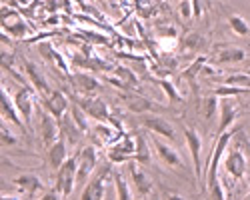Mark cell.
I'll use <instances>...</instances> for the list:
<instances>
[{
	"mask_svg": "<svg viewBox=\"0 0 250 200\" xmlns=\"http://www.w3.org/2000/svg\"><path fill=\"white\" fill-rule=\"evenodd\" d=\"M242 130V126L238 128H228L224 130L222 134L216 136V142L212 146V154L208 156L206 160V168H204V182H206V190H208V196L210 198H218V200H224L228 194L224 192L222 188V182H220V176H218V170H220V164H222V158L228 150V144L234 140V134Z\"/></svg>",
	"mask_w": 250,
	"mask_h": 200,
	"instance_id": "obj_1",
	"label": "cell"
},
{
	"mask_svg": "<svg viewBox=\"0 0 250 200\" xmlns=\"http://www.w3.org/2000/svg\"><path fill=\"white\" fill-rule=\"evenodd\" d=\"M112 162H102L96 166L94 174L90 176V180L86 182V186L82 188V192L78 194L82 200H102L106 198V186L108 182H112Z\"/></svg>",
	"mask_w": 250,
	"mask_h": 200,
	"instance_id": "obj_2",
	"label": "cell"
},
{
	"mask_svg": "<svg viewBox=\"0 0 250 200\" xmlns=\"http://www.w3.org/2000/svg\"><path fill=\"white\" fill-rule=\"evenodd\" d=\"M76 170H78V152L70 156L64 164L56 170L54 176V190L60 198H70L76 190Z\"/></svg>",
	"mask_w": 250,
	"mask_h": 200,
	"instance_id": "obj_3",
	"label": "cell"
},
{
	"mask_svg": "<svg viewBox=\"0 0 250 200\" xmlns=\"http://www.w3.org/2000/svg\"><path fill=\"white\" fill-rule=\"evenodd\" d=\"M98 146L86 144L78 150V170H76V190H82L98 166Z\"/></svg>",
	"mask_w": 250,
	"mask_h": 200,
	"instance_id": "obj_4",
	"label": "cell"
},
{
	"mask_svg": "<svg viewBox=\"0 0 250 200\" xmlns=\"http://www.w3.org/2000/svg\"><path fill=\"white\" fill-rule=\"evenodd\" d=\"M222 168L232 180H242L248 172V156L244 154L242 144L236 138H234V148H228L224 158H222Z\"/></svg>",
	"mask_w": 250,
	"mask_h": 200,
	"instance_id": "obj_5",
	"label": "cell"
},
{
	"mask_svg": "<svg viewBox=\"0 0 250 200\" xmlns=\"http://www.w3.org/2000/svg\"><path fill=\"white\" fill-rule=\"evenodd\" d=\"M136 154V134H122L106 148V158L112 164H128Z\"/></svg>",
	"mask_w": 250,
	"mask_h": 200,
	"instance_id": "obj_6",
	"label": "cell"
},
{
	"mask_svg": "<svg viewBox=\"0 0 250 200\" xmlns=\"http://www.w3.org/2000/svg\"><path fill=\"white\" fill-rule=\"evenodd\" d=\"M128 178H130L134 196H138V198H148V196H152V192H154L152 178L148 176V172H144L142 164L136 162V160H130V162H128Z\"/></svg>",
	"mask_w": 250,
	"mask_h": 200,
	"instance_id": "obj_7",
	"label": "cell"
},
{
	"mask_svg": "<svg viewBox=\"0 0 250 200\" xmlns=\"http://www.w3.org/2000/svg\"><path fill=\"white\" fill-rule=\"evenodd\" d=\"M120 102L124 104L128 112L132 114H146V112H164L166 108L156 102V100L148 98V96H142L138 92H128V94H120Z\"/></svg>",
	"mask_w": 250,
	"mask_h": 200,
	"instance_id": "obj_8",
	"label": "cell"
},
{
	"mask_svg": "<svg viewBox=\"0 0 250 200\" xmlns=\"http://www.w3.org/2000/svg\"><path fill=\"white\" fill-rule=\"evenodd\" d=\"M138 116H140V124L146 130H150L158 136L168 138V140H172V142L176 140V130H174L172 122L168 118H164L160 112H146V114H138Z\"/></svg>",
	"mask_w": 250,
	"mask_h": 200,
	"instance_id": "obj_9",
	"label": "cell"
},
{
	"mask_svg": "<svg viewBox=\"0 0 250 200\" xmlns=\"http://www.w3.org/2000/svg\"><path fill=\"white\" fill-rule=\"evenodd\" d=\"M86 134H88V138L92 140V144H96L98 148H104V146L108 148L112 142H116V140L124 134V130L116 128L114 124L98 122V120H96V124H92Z\"/></svg>",
	"mask_w": 250,
	"mask_h": 200,
	"instance_id": "obj_10",
	"label": "cell"
},
{
	"mask_svg": "<svg viewBox=\"0 0 250 200\" xmlns=\"http://www.w3.org/2000/svg\"><path fill=\"white\" fill-rule=\"evenodd\" d=\"M72 100H74L76 104H80L82 108H84L90 114L92 120H98V122H110V118H112L110 108H108V104L104 102L102 98L82 94V96H74Z\"/></svg>",
	"mask_w": 250,
	"mask_h": 200,
	"instance_id": "obj_11",
	"label": "cell"
},
{
	"mask_svg": "<svg viewBox=\"0 0 250 200\" xmlns=\"http://www.w3.org/2000/svg\"><path fill=\"white\" fill-rule=\"evenodd\" d=\"M38 136H40V140H42V144L46 148L50 144H54L56 138L60 136V120L56 116H52L46 108L38 116Z\"/></svg>",
	"mask_w": 250,
	"mask_h": 200,
	"instance_id": "obj_12",
	"label": "cell"
},
{
	"mask_svg": "<svg viewBox=\"0 0 250 200\" xmlns=\"http://www.w3.org/2000/svg\"><path fill=\"white\" fill-rule=\"evenodd\" d=\"M0 114H2V120H8L10 124H14L16 128H20L24 134L30 132V128L26 126V122L22 120V116H20L16 104H14V98L8 96L6 88L2 86V92H0Z\"/></svg>",
	"mask_w": 250,
	"mask_h": 200,
	"instance_id": "obj_13",
	"label": "cell"
},
{
	"mask_svg": "<svg viewBox=\"0 0 250 200\" xmlns=\"http://www.w3.org/2000/svg\"><path fill=\"white\" fill-rule=\"evenodd\" d=\"M14 104L26 122V126L32 130V116H34V88L30 86H20L14 94Z\"/></svg>",
	"mask_w": 250,
	"mask_h": 200,
	"instance_id": "obj_14",
	"label": "cell"
},
{
	"mask_svg": "<svg viewBox=\"0 0 250 200\" xmlns=\"http://www.w3.org/2000/svg\"><path fill=\"white\" fill-rule=\"evenodd\" d=\"M184 140L186 146L190 150V158H192V168H194V178L196 182H200V164H202V138L200 134L192 128V126H184Z\"/></svg>",
	"mask_w": 250,
	"mask_h": 200,
	"instance_id": "obj_15",
	"label": "cell"
},
{
	"mask_svg": "<svg viewBox=\"0 0 250 200\" xmlns=\"http://www.w3.org/2000/svg\"><path fill=\"white\" fill-rule=\"evenodd\" d=\"M218 112H220V120H218L216 136L222 134L224 130H228V128H230V126L236 122V116H238V102L234 100V96H222V98H220Z\"/></svg>",
	"mask_w": 250,
	"mask_h": 200,
	"instance_id": "obj_16",
	"label": "cell"
},
{
	"mask_svg": "<svg viewBox=\"0 0 250 200\" xmlns=\"http://www.w3.org/2000/svg\"><path fill=\"white\" fill-rule=\"evenodd\" d=\"M42 106H44L52 116H56V118L60 120L64 114H68V110H70V100H68V96L62 92V90H50V92L42 98Z\"/></svg>",
	"mask_w": 250,
	"mask_h": 200,
	"instance_id": "obj_17",
	"label": "cell"
},
{
	"mask_svg": "<svg viewBox=\"0 0 250 200\" xmlns=\"http://www.w3.org/2000/svg\"><path fill=\"white\" fill-rule=\"evenodd\" d=\"M70 80H72L76 92H80V94L96 96L102 90V82L94 74H88V72H76V74L70 76Z\"/></svg>",
	"mask_w": 250,
	"mask_h": 200,
	"instance_id": "obj_18",
	"label": "cell"
},
{
	"mask_svg": "<svg viewBox=\"0 0 250 200\" xmlns=\"http://www.w3.org/2000/svg\"><path fill=\"white\" fill-rule=\"evenodd\" d=\"M12 184L20 190V196L22 198H34L38 190H42V180H40L36 174H20V176H14L12 178Z\"/></svg>",
	"mask_w": 250,
	"mask_h": 200,
	"instance_id": "obj_19",
	"label": "cell"
},
{
	"mask_svg": "<svg viewBox=\"0 0 250 200\" xmlns=\"http://www.w3.org/2000/svg\"><path fill=\"white\" fill-rule=\"evenodd\" d=\"M70 158L68 154V142H66V138H62L58 136L56 138V142L48 146V152H46V162L52 170H58L62 164L66 162V160Z\"/></svg>",
	"mask_w": 250,
	"mask_h": 200,
	"instance_id": "obj_20",
	"label": "cell"
},
{
	"mask_svg": "<svg viewBox=\"0 0 250 200\" xmlns=\"http://www.w3.org/2000/svg\"><path fill=\"white\" fill-rule=\"evenodd\" d=\"M108 82L114 84L120 90L128 92V90H134L138 86V76L128 66H116L114 68V76H108Z\"/></svg>",
	"mask_w": 250,
	"mask_h": 200,
	"instance_id": "obj_21",
	"label": "cell"
},
{
	"mask_svg": "<svg viewBox=\"0 0 250 200\" xmlns=\"http://www.w3.org/2000/svg\"><path fill=\"white\" fill-rule=\"evenodd\" d=\"M84 134H86V132H82V130L78 128V124L72 120L70 112L60 118V136H62V138H66L68 146H78V144H80V140L84 138Z\"/></svg>",
	"mask_w": 250,
	"mask_h": 200,
	"instance_id": "obj_22",
	"label": "cell"
},
{
	"mask_svg": "<svg viewBox=\"0 0 250 200\" xmlns=\"http://www.w3.org/2000/svg\"><path fill=\"white\" fill-rule=\"evenodd\" d=\"M152 144L156 148L158 158L162 160L166 166H170V168H180L182 166V156L178 154V150L174 146L162 142V140H158V138H152Z\"/></svg>",
	"mask_w": 250,
	"mask_h": 200,
	"instance_id": "obj_23",
	"label": "cell"
},
{
	"mask_svg": "<svg viewBox=\"0 0 250 200\" xmlns=\"http://www.w3.org/2000/svg\"><path fill=\"white\" fill-rule=\"evenodd\" d=\"M24 70H26V76H28V82L32 84V88L40 94V96H46L48 92H50V86H48V80L44 78V74L40 72V68L34 64V62H30V60H26L24 62Z\"/></svg>",
	"mask_w": 250,
	"mask_h": 200,
	"instance_id": "obj_24",
	"label": "cell"
},
{
	"mask_svg": "<svg viewBox=\"0 0 250 200\" xmlns=\"http://www.w3.org/2000/svg\"><path fill=\"white\" fill-rule=\"evenodd\" d=\"M112 184L116 188V198H120V200L134 198V190H132V184H130V178L124 176L120 170L112 172Z\"/></svg>",
	"mask_w": 250,
	"mask_h": 200,
	"instance_id": "obj_25",
	"label": "cell"
},
{
	"mask_svg": "<svg viewBox=\"0 0 250 200\" xmlns=\"http://www.w3.org/2000/svg\"><path fill=\"white\" fill-rule=\"evenodd\" d=\"M246 58V52L238 46H220L216 52V62L220 64H238Z\"/></svg>",
	"mask_w": 250,
	"mask_h": 200,
	"instance_id": "obj_26",
	"label": "cell"
},
{
	"mask_svg": "<svg viewBox=\"0 0 250 200\" xmlns=\"http://www.w3.org/2000/svg\"><path fill=\"white\" fill-rule=\"evenodd\" d=\"M220 106V98L212 92V94H208L200 100V106H198V112L200 116L206 120V122H212L214 116H216V108Z\"/></svg>",
	"mask_w": 250,
	"mask_h": 200,
	"instance_id": "obj_27",
	"label": "cell"
},
{
	"mask_svg": "<svg viewBox=\"0 0 250 200\" xmlns=\"http://www.w3.org/2000/svg\"><path fill=\"white\" fill-rule=\"evenodd\" d=\"M134 160L140 162L142 166H146L152 162V152H150V146H148V140L144 134H136V154H134Z\"/></svg>",
	"mask_w": 250,
	"mask_h": 200,
	"instance_id": "obj_28",
	"label": "cell"
},
{
	"mask_svg": "<svg viewBox=\"0 0 250 200\" xmlns=\"http://www.w3.org/2000/svg\"><path fill=\"white\" fill-rule=\"evenodd\" d=\"M70 116H72V120L78 124V128L82 130V132H88L90 130V126H92V122H90V114L82 108L80 104H76L74 100H72V104H70Z\"/></svg>",
	"mask_w": 250,
	"mask_h": 200,
	"instance_id": "obj_29",
	"label": "cell"
},
{
	"mask_svg": "<svg viewBox=\"0 0 250 200\" xmlns=\"http://www.w3.org/2000/svg\"><path fill=\"white\" fill-rule=\"evenodd\" d=\"M228 24H230L232 32L238 34V36H248L250 32V24H248V20L242 18L240 14H232L230 18H228Z\"/></svg>",
	"mask_w": 250,
	"mask_h": 200,
	"instance_id": "obj_30",
	"label": "cell"
},
{
	"mask_svg": "<svg viewBox=\"0 0 250 200\" xmlns=\"http://www.w3.org/2000/svg\"><path fill=\"white\" fill-rule=\"evenodd\" d=\"M160 86H162L164 94L168 96V102H170V104H180V102H184V96L178 92V88L170 82V80H160Z\"/></svg>",
	"mask_w": 250,
	"mask_h": 200,
	"instance_id": "obj_31",
	"label": "cell"
},
{
	"mask_svg": "<svg viewBox=\"0 0 250 200\" xmlns=\"http://www.w3.org/2000/svg\"><path fill=\"white\" fill-rule=\"evenodd\" d=\"M206 56H200V58H196L194 60V62L188 66V68H186L184 72H182V76L186 78V80H194L196 76H200V72H202V68L206 66Z\"/></svg>",
	"mask_w": 250,
	"mask_h": 200,
	"instance_id": "obj_32",
	"label": "cell"
},
{
	"mask_svg": "<svg viewBox=\"0 0 250 200\" xmlns=\"http://www.w3.org/2000/svg\"><path fill=\"white\" fill-rule=\"evenodd\" d=\"M224 84H230V86H240V88H250V74H248V72L230 74L228 78H224Z\"/></svg>",
	"mask_w": 250,
	"mask_h": 200,
	"instance_id": "obj_33",
	"label": "cell"
},
{
	"mask_svg": "<svg viewBox=\"0 0 250 200\" xmlns=\"http://www.w3.org/2000/svg\"><path fill=\"white\" fill-rule=\"evenodd\" d=\"M0 138H2V146H14V144H18V138L10 132L6 120H2V124H0Z\"/></svg>",
	"mask_w": 250,
	"mask_h": 200,
	"instance_id": "obj_34",
	"label": "cell"
},
{
	"mask_svg": "<svg viewBox=\"0 0 250 200\" xmlns=\"http://www.w3.org/2000/svg\"><path fill=\"white\" fill-rule=\"evenodd\" d=\"M180 16L184 20L194 16V4H192V0H182V4H180Z\"/></svg>",
	"mask_w": 250,
	"mask_h": 200,
	"instance_id": "obj_35",
	"label": "cell"
},
{
	"mask_svg": "<svg viewBox=\"0 0 250 200\" xmlns=\"http://www.w3.org/2000/svg\"><path fill=\"white\" fill-rule=\"evenodd\" d=\"M202 42H204V38L200 34H190V36H186V40H184V44H188V48H196L198 44L202 46Z\"/></svg>",
	"mask_w": 250,
	"mask_h": 200,
	"instance_id": "obj_36",
	"label": "cell"
},
{
	"mask_svg": "<svg viewBox=\"0 0 250 200\" xmlns=\"http://www.w3.org/2000/svg\"><path fill=\"white\" fill-rule=\"evenodd\" d=\"M246 198H250V192H248V194H246Z\"/></svg>",
	"mask_w": 250,
	"mask_h": 200,
	"instance_id": "obj_37",
	"label": "cell"
},
{
	"mask_svg": "<svg viewBox=\"0 0 250 200\" xmlns=\"http://www.w3.org/2000/svg\"><path fill=\"white\" fill-rule=\"evenodd\" d=\"M248 74H250V70H248Z\"/></svg>",
	"mask_w": 250,
	"mask_h": 200,
	"instance_id": "obj_38",
	"label": "cell"
}]
</instances>
